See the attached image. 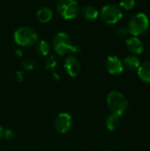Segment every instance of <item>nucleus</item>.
Returning a JSON list of instances; mask_svg holds the SVG:
<instances>
[{
    "mask_svg": "<svg viewBox=\"0 0 150 151\" xmlns=\"http://www.w3.org/2000/svg\"><path fill=\"white\" fill-rule=\"evenodd\" d=\"M52 46L56 53H57L59 56H65L70 51L73 53H79L81 50L80 46L72 43L70 36L65 32H59L54 36Z\"/></svg>",
    "mask_w": 150,
    "mask_h": 151,
    "instance_id": "f257e3e1",
    "label": "nucleus"
},
{
    "mask_svg": "<svg viewBox=\"0 0 150 151\" xmlns=\"http://www.w3.org/2000/svg\"><path fill=\"white\" fill-rule=\"evenodd\" d=\"M107 105L111 113L121 116L128 109V101L123 93L113 90L107 96Z\"/></svg>",
    "mask_w": 150,
    "mask_h": 151,
    "instance_id": "f03ea898",
    "label": "nucleus"
},
{
    "mask_svg": "<svg viewBox=\"0 0 150 151\" xmlns=\"http://www.w3.org/2000/svg\"><path fill=\"white\" fill-rule=\"evenodd\" d=\"M14 42L22 47H30L38 42L37 32L30 27H20L13 35Z\"/></svg>",
    "mask_w": 150,
    "mask_h": 151,
    "instance_id": "7ed1b4c3",
    "label": "nucleus"
},
{
    "mask_svg": "<svg viewBox=\"0 0 150 151\" xmlns=\"http://www.w3.org/2000/svg\"><path fill=\"white\" fill-rule=\"evenodd\" d=\"M149 27V17L143 13L139 12L133 15L128 22V32L133 36H141L144 35Z\"/></svg>",
    "mask_w": 150,
    "mask_h": 151,
    "instance_id": "20e7f679",
    "label": "nucleus"
},
{
    "mask_svg": "<svg viewBox=\"0 0 150 151\" xmlns=\"http://www.w3.org/2000/svg\"><path fill=\"white\" fill-rule=\"evenodd\" d=\"M57 12L62 19H72L78 16L80 6L76 0H58Z\"/></svg>",
    "mask_w": 150,
    "mask_h": 151,
    "instance_id": "39448f33",
    "label": "nucleus"
},
{
    "mask_svg": "<svg viewBox=\"0 0 150 151\" xmlns=\"http://www.w3.org/2000/svg\"><path fill=\"white\" fill-rule=\"evenodd\" d=\"M99 14L102 20L109 25H113L118 23L123 17V12L121 8L116 4L104 5L101 9Z\"/></svg>",
    "mask_w": 150,
    "mask_h": 151,
    "instance_id": "423d86ee",
    "label": "nucleus"
},
{
    "mask_svg": "<svg viewBox=\"0 0 150 151\" xmlns=\"http://www.w3.org/2000/svg\"><path fill=\"white\" fill-rule=\"evenodd\" d=\"M72 125V116L69 113L62 112L59 113L54 121V126L56 130L60 134H65L67 133Z\"/></svg>",
    "mask_w": 150,
    "mask_h": 151,
    "instance_id": "0eeeda50",
    "label": "nucleus"
},
{
    "mask_svg": "<svg viewBox=\"0 0 150 151\" xmlns=\"http://www.w3.org/2000/svg\"><path fill=\"white\" fill-rule=\"evenodd\" d=\"M105 67L109 73L118 75L123 72L124 64L117 56H109L105 60Z\"/></svg>",
    "mask_w": 150,
    "mask_h": 151,
    "instance_id": "6e6552de",
    "label": "nucleus"
},
{
    "mask_svg": "<svg viewBox=\"0 0 150 151\" xmlns=\"http://www.w3.org/2000/svg\"><path fill=\"white\" fill-rule=\"evenodd\" d=\"M64 67L70 77H76L80 72V64L75 56H68L65 60Z\"/></svg>",
    "mask_w": 150,
    "mask_h": 151,
    "instance_id": "1a4fd4ad",
    "label": "nucleus"
},
{
    "mask_svg": "<svg viewBox=\"0 0 150 151\" xmlns=\"http://www.w3.org/2000/svg\"><path fill=\"white\" fill-rule=\"evenodd\" d=\"M126 46L127 50L134 55H140L144 50V45L142 42L136 36L128 38L126 42Z\"/></svg>",
    "mask_w": 150,
    "mask_h": 151,
    "instance_id": "9d476101",
    "label": "nucleus"
},
{
    "mask_svg": "<svg viewBox=\"0 0 150 151\" xmlns=\"http://www.w3.org/2000/svg\"><path fill=\"white\" fill-rule=\"evenodd\" d=\"M138 76L145 83L150 84V62H144L138 67Z\"/></svg>",
    "mask_w": 150,
    "mask_h": 151,
    "instance_id": "9b49d317",
    "label": "nucleus"
},
{
    "mask_svg": "<svg viewBox=\"0 0 150 151\" xmlns=\"http://www.w3.org/2000/svg\"><path fill=\"white\" fill-rule=\"evenodd\" d=\"M80 13H81V16L83 17V19H85L86 20H88V21L95 20L99 16L98 10L95 6H92V5L85 6L81 10Z\"/></svg>",
    "mask_w": 150,
    "mask_h": 151,
    "instance_id": "f8f14e48",
    "label": "nucleus"
},
{
    "mask_svg": "<svg viewBox=\"0 0 150 151\" xmlns=\"http://www.w3.org/2000/svg\"><path fill=\"white\" fill-rule=\"evenodd\" d=\"M53 17V12L50 8L44 6L40 8L36 12V18L41 23H47L51 20Z\"/></svg>",
    "mask_w": 150,
    "mask_h": 151,
    "instance_id": "ddd939ff",
    "label": "nucleus"
},
{
    "mask_svg": "<svg viewBox=\"0 0 150 151\" xmlns=\"http://www.w3.org/2000/svg\"><path fill=\"white\" fill-rule=\"evenodd\" d=\"M35 51L40 56H48L50 51V45L45 40H41L35 43Z\"/></svg>",
    "mask_w": 150,
    "mask_h": 151,
    "instance_id": "4468645a",
    "label": "nucleus"
},
{
    "mask_svg": "<svg viewBox=\"0 0 150 151\" xmlns=\"http://www.w3.org/2000/svg\"><path fill=\"white\" fill-rule=\"evenodd\" d=\"M123 64L125 65V66H126L127 69L135 70V69H138V67L140 66L141 61H140L139 58L136 57L135 55H130V56H127V57L124 59Z\"/></svg>",
    "mask_w": 150,
    "mask_h": 151,
    "instance_id": "2eb2a0df",
    "label": "nucleus"
},
{
    "mask_svg": "<svg viewBox=\"0 0 150 151\" xmlns=\"http://www.w3.org/2000/svg\"><path fill=\"white\" fill-rule=\"evenodd\" d=\"M119 122H120L119 116L111 113V114L106 119V127H107V128H108L110 131L113 132V131H115V130L118 127Z\"/></svg>",
    "mask_w": 150,
    "mask_h": 151,
    "instance_id": "dca6fc26",
    "label": "nucleus"
},
{
    "mask_svg": "<svg viewBox=\"0 0 150 151\" xmlns=\"http://www.w3.org/2000/svg\"><path fill=\"white\" fill-rule=\"evenodd\" d=\"M57 65V60L54 55H49L45 60V66L48 70L52 72V74L55 73V68Z\"/></svg>",
    "mask_w": 150,
    "mask_h": 151,
    "instance_id": "f3484780",
    "label": "nucleus"
},
{
    "mask_svg": "<svg viewBox=\"0 0 150 151\" xmlns=\"http://www.w3.org/2000/svg\"><path fill=\"white\" fill-rule=\"evenodd\" d=\"M135 4H136L135 0H120L119 7L126 11H130L134 8Z\"/></svg>",
    "mask_w": 150,
    "mask_h": 151,
    "instance_id": "a211bd4d",
    "label": "nucleus"
},
{
    "mask_svg": "<svg viewBox=\"0 0 150 151\" xmlns=\"http://www.w3.org/2000/svg\"><path fill=\"white\" fill-rule=\"evenodd\" d=\"M114 32L118 37H125L129 33L127 27H125V26H118V27L115 28Z\"/></svg>",
    "mask_w": 150,
    "mask_h": 151,
    "instance_id": "6ab92c4d",
    "label": "nucleus"
},
{
    "mask_svg": "<svg viewBox=\"0 0 150 151\" xmlns=\"http://www.w3.org/2000/svg\"><path fill=\"white\" fill-rule=\"evenodd\" d=\"M23 67H24L25 70H27V71L33 70L34 67V60H32V59H30V58L25 60V61L23 62Z\"/></svg>",
    "mask_w": 150,
    "mask_h": 151,
    "instance_id": "aec40b11",
    "label": "nucleus"
},
{
    "mask_svg": "<svg viewBox=\"0 0 150 151\" xmlns=\"http://www.w3.org/2000/svg\"><path fill=\"white\" fill-rule=\"evenodd\" d=\"M5 139L7 140H11L15 136V133L12 129H6L4 131V135H3Z\"/></svg>",
    "mask_w": 150,
    "mask_h": 151,
    "instance_id": "412c9836",
    "label": "nucleus"
},
{
    "mask_svg": "<svg viewBox=\"0 0 150 151\" xmlns=\"http://www.w3.org/2000/svg\"><path fill=\"white\" fill-rule=\"evenodd\" d=\"M4 128L0 126V139H1V138L3 137V135H4Z\"/></svg>",
    "mask_w": 150,
    "mask_h": 151,
    "instance_id": "4be33fe9",
    "label": "nucleus"
},
{
    "mask_svg": "<svg viewBox=\"0 0 150 151\" xmlns=\"http://www.w3.org/2000/svg\"><path fill=\"white\" fill-rule=\"evenodd\" d=\"M103 151H110V150H103Z\"/></svg>",
    "mask_w": 150,
    "mask_h": 151,
    "instance_id": "5701e85b",
    "label": "nucleus"
}]
</instances>
